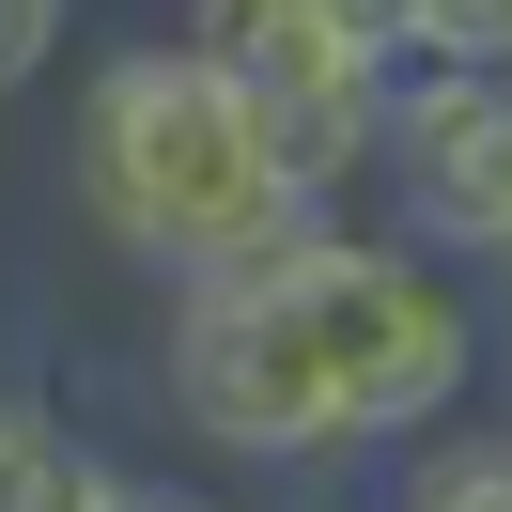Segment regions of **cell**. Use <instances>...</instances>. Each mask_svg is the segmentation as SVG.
I'll list each match as a JSON object with an SVG mask.
<instances>
[{
    "label": "cell",
    "instance_id": "6da1fadb",
    "mask_svg": "<svg viewBox=\"0 0 512 512\" xmlns=\"http://www.w3.org/2000/svg\"><path fill=\"white\" fill-rule=\"evenodd\" d=\"M63 187H78V233L140 280H202L233 233L280 218V171H264V125L187 32H125L94 47L78 78V140H63Z\"/></svg>",
    "mask_w": 512,
    "mask_h": 512
},
{
    "label": "cell",
    "instance_id": "7a4b0ae2",
    "mask_svg": "<svg viewBox=\"0 0 512 512\" xmlns=\"http://www.w3.org/2000/svg\"><path fill=\"white\" fill-rule=\"evenodd\" d=\"M295 311H311L326 373H342L357 466H404V450L450 435V419L481 404V373H497V311H481V280L435 264V249H404V233H357V218L295 264Z\"/></svg>",
    "mask_w": 512,
    "mask_h": 512
},
{
    "label": "cell",
    "instance_id": "3957f363",
    "mask_svg": "<svg viewBox=\"0 0 512 512\" xmlns=\"http://www.w3.org/2000/svg\"><path fill=\"white\" fill-rule=\"evenodd\" d=\"M311 249H326V233H311ZM311 249H295V264H311ZM295 264H280L264 295H233V280H156V342H140V388L171 404V435L218 450V466H249V481H326V466H357L342 373H326L311 311H295Z\"/></svg>",
    "mask_w": 512,
    "mask_h": 512
},
{
    "label": "cell",
    "instance_id": "277c9868",
    "mask_svg": "<svg viewBox=\"0 0 512 512\" xmlns=\"http://www.w3.org/2000/svg\"><path fill=\"white\" fill-rule=\"evenodd\" d=\"M388 233L435 264H497L512 249V78L481 63H388V140H373Z\"/></svg>",
    "mask_w": 512,
    "mask_h": 512
},
{
    "label": "cell",
    "instance_id": "5b68a950",
    "mask_svg": "<svg viewBox=\"0 0 512 512\" xmlns=\"http://www.w3.org/2000/svg\"><path fill=\"white\" fill-rule=\"evenodd\" d=\"M125 481H140V466L94 435V419H63L47 388L0 419V512H125Z\"/></svg>",
    "mask_w": 512,
    "mask_h": 512
},
{
    "label": "cell",
    "instance_id": "8992f818",
    "mask_svg": "<svg viewBox=\"0 0 512 512\" xmlns=\"http://www.w3.org/2000/svg\"><path fill=\"white\" fill-rule=\"evenodd\" d=\"M388 32V63H481V78H512V0H357Z\"/></svg>",
    "mask_w": 512,
    "mask_h": 512
},
{
    "label": "cell",
    "instance_id": "52a82bcc",
    "mask_svg": "<svg viewBox=\"0 0 512 512\" xmlns=\"http://www.w3.org/2000/svg\"><path fill=\"white\" fill-rule=\"evenodd\" d=\"M63 47H78V0H0V94L63 78Z\"/></svg>",
    "mask_w": 512,
    "mask_h": 512
},
{
    "label": "cell",
    "instance_id": "ba28073f",
    "mask_svg": "<svg viewBox=\"0 0 512 512\" xmlns=\"http://www.w3.org/2000/svg\"><path fill=\"white\" fill-rule=\"evenodd\" d=\"M125 512H249V497H218V481H125Z\"/></svg>",
    "mask_w": 512,
    "mask_h": 512
},
{
    "label": "cell",
    "instance_id": "9c48e42d",
    "mask_svg": "<svg viewBox=\"0 0 512 512\" xmlns=\"http://www.w3.org/2000/svg\"><path fill=\"white\" fill-rule=\"evenodd\" d=\"M32 388H47V373H16V357H0V419H16V404H32Z\"/></svg>",
    "mask_w": 512,
    "mask_h": 512
},
{
    "label": "cell",
    "instance_id": "30bf717a",
    "mask_svg": "<svg viewBox=\"0 0 512 512\" xmlns=\"http://www.w3.org/2000/svg\"><path fill=\"white\" fill-rule=\"evenodd\" d=\"M481 280H497V311H512V249H497V264H481Z\"/></svg>",
    "mask_w": 512,
    "mask_h": 512
},
{
    "label": "cell",
    "instance_id": "8fae6325",
    "mask_svg": "<svg viewBox=\"0 0 512 512\" xmlns=\"http://www.w3.org/2000/svg\"><path fill=\"white\" fill-rule=\"evenodd\" d=\"M497 419H512V357H497Z\"/></svg>",
    "mask_w": 512,
    "mask_h": 512
},
{
    "label": "cell",
    "instance_id": "7c38bea8",
    "mask_svg": "<svg viewBox=\"0 0 512 512\" xmlns=\"http://www.w3.org/2000/svg\"><path fill=\"white\" fill-rule=\"evenodd\" d=\"M0 109H16V94H0Z\"/></svg>",
    "mask_w": 512,
    "mask_h": 512
}]
</instances>
